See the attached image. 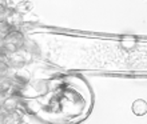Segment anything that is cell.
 I'll return each instance as SVG.
<instances>
[{
    "label": "cell",
    "instance_id": "obj_5",
    "mask_svg": "<svg viewBox=\"0 0 147 124\" xmlns=\"http://www.w3.org/2000/svg\"><path fill=\"white\" fill-rule=\"evenodd\" d=\"M132 113L136 115V116H143L147 113V101L143 100V99H138L132 103L131 105Z\"/></svg>",
    "mask_w": 147,
    "mask_h": 124
},
{
    "label": "cell",
    "instance_id": "obj_6",
    "mask_svg": "<svg viewBox=\"0 0 147 124\" xmlns=\"http://www.w3.org/2000/svg\"><path fill=\"white\" fill-rule=\"evenodd\" d=\"M32 8H34V5H32V3L30 1V0H28V1H22V3H18L15 5V9L19 12L20 15L28 13L30 11H32Z\"/></svg>",
    "mask_w": 147,
    "mask_h": 124
},
{
    "label": "cell",
    "instance_id": "obj_7",
    "mask_svg": "<svg viewBox=\"0 0 147 124\" xmlns=\"http://www.w3.org/2000/svg\"><path fill=\"white\" fill-rule=\"evenodd\" d=\"M9 64L5 59H0V79H7L9 74Z\"/></svg>",
    "mask_w": 147,
    "mask_h": 124
},
{
    "label": "cell",
    "instance_id": "obj_9",
    "mask_svg": "<svg viewBox=\"0 0 147 124\" xmlns=\"http://www.w3.org/2000/svg\"><path fill=\"white\" fill-rule=\"evenodd\" d=\"M9 8L8 5H4V4H0V21H5L8 16V12H9Z\"/></svg>",
    "mask_w": 147,
    "mask_h": 124
},
{
    "label": "cell",
    "instance_id": "obj_1",
    "mask_svg": "<svg viewBox=\"0 0 147 124\" xmlns=\"http://www.w3.org/2000/svg\"><path fill=\"white\" fill-rule=\"evenodd\" d=\"M24 43H26V39L20 29H12L9 34L1 38V50H3L5 58L9 54L19 52L24 47Z\"/></svg>",
    "mask_w": 147,
    "mask_h": 124
},
{
    "label": "cell",
    "instance_id": "obj_10",
    "mask_svg": "<svg viewBox=\"0 0 147 124\" xmlns=\"http://www.w3.org/2000/svg\"><path fill=\"white\" fill-rule=\"evenodd\" d=\"M15 1H16V4H18V3H22V1H28V0H15Z\"/></svg>",
    "mask_w": 147,
    "mask_h": 124
},
{
    "label": "cell",
    "instance_id": "obj_3",
    "mask_svg": "<svg viewBox=\"0 0 147 124\" xmlns=\"http://www.w3.org/2000/svg\"><path fill=\"white\" fill-rule=\"evenodd\" d=\"M5 21L11 25L12 29H18L19 25H22V23H23V17H22V15L16 11L15 8H9V12H8Z\"/></svg>",
    "mask_w": 147,
    "mask_h": 124
},
{
    "label": "cell",
    "instance_id": "obj_2",
    "mask_svg": "<svg viewBox=\"0 0 147 124\" xmlns=\"http://www.w3.org/2000/svg\"><path fill=\"white\" fill-rule=\"evenodd\" d=\"M1 107H3L7 112H15V111H19L20 97H16V96L4 97L3 101H1Z\"/></svg>",
    "mask_w": 147,
    "mask_h": 124
},
{
    "label": "cell",
    "instance_id": "obj_8",
    "mask_svg": "<svg viewBox=\"0 0 147 124\" xmlns=\"http://www.w3.org/2000/svg\"><path fill=\"white\" fill-rule=\"evenodd\" d=\"M12 31V27L7 21H0V38H4V36L9 34Z\"/></svg>",
    "mask_w": 147,
    "mask_h": 124
},
{
    "label": "cell",
    "instance_id": "obj_4",
    "mask_svg": "<svg viewBox=\"0 0 147 124\" xmlns=\"http://www.w3.org/2000/svg\"><path fill=\"white\" fill-rule=\"evenodd\" d=\"M11 80L13 82V84L18 85V87H24V85L30 82V72L23 71V70L16 71Z\"/></svg>",
    "mask_w": 147,
    "mask_h": 124
}]
</instances>
